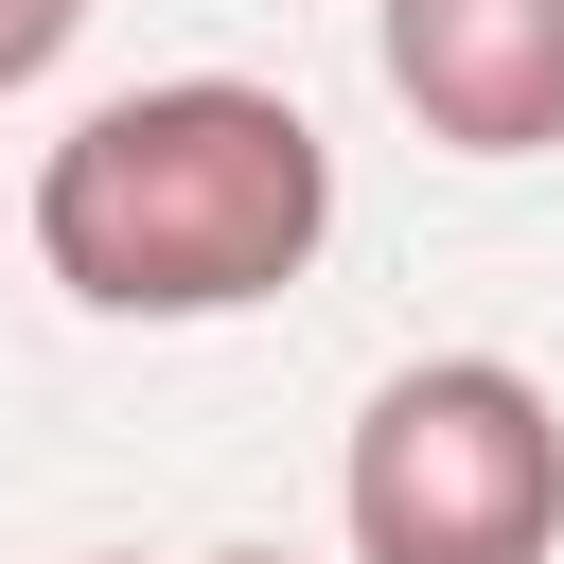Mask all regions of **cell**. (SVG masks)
Segmentation results:
<instances>
[{
	"label": "cell",
	"instance_id": "3",
	"mask_svg": "<svg viewBox=\"0 0 564 564\" xmlns=\"http://www.w3.org/2000/svg\"><path fill=\"white\" fill-rule=\"evenodd\" d=\"M388 88L458 159H546L564 141V0H388Z\"/></svg>",
	"mask_w": 564,
	"mask_h": 564
},
{
	"label": "cell",
	"instance_id": "5",
	"mask_svg": "<svg viewBox=\"0 0 564 564\" xmlns=\"http://www.w3.org/2000/svg\"><path fill=\"white\" fill-rule=\"evenodd\" d=\"M212 564H282V546H212Z\"/></svg>",
	"mask_w": 564,
	"mask_h": 564
},
{
	"label": "cell",
	"instance_id": "1",
	"mask_svg": "<svg viewBox=\"0 0 564 564\" xmlns=\"http://www.w3.org/2000/svg\"><path fill=\"white\" fill-rule=\"evenodd\" d=\"M317 229H335V141L247 70L123 88L35 159V264L88 317H247L317 264Z\"/></svg>",
	"mask_w": 564,
	"mask_h": 564
},
{
	"label": "cell",
	"instance_id": "2",
	"mask_svg": "<svg viewBox=\"0 0 564 564\" xmlns=\"http://www.w3.org/2000/svg\"><path fill=\"white\" fill-rule=\"evenodd\" d=\"M335 511H352V564H546L564 546V405L511 352H423L370 388Z\"/></svg>",
	"mask_w": 564,
	"mask_h": 564
},
{
	"label": "cell",
	"instance_id": "4",
	"mask_svg": "<svg viewBox=\"0 0 564 564\" xmlns=\"http://www.w3.org/2000/svg\"><path fill=\"white\" fill-rule=\"evenodd\" d=\"M70 35H88V0H0V88H35Z\"/></svg>",
	"mask_w": 564,
	"mask_h": 564
}]
</instances>
